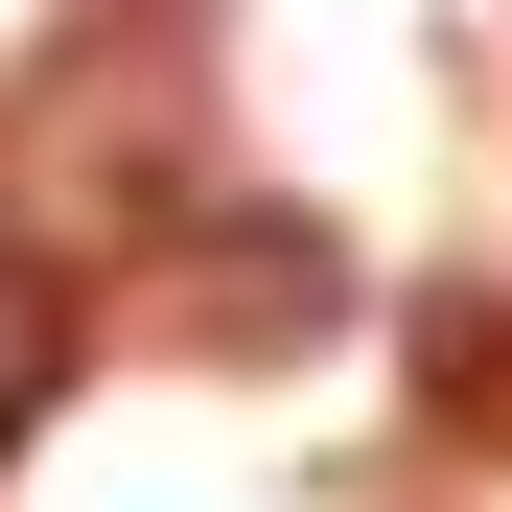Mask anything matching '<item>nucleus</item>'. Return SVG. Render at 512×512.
<instances>
[{"mask_svg": "<svg viewBox=\"0 0 512 512\" xmlns=\"http://www.w3.org/2000/svg\"><path fill=\"white\" fill-rule=\"evenodd\" d=\"M47 396H70V303L24 280V256H0V443H24V419H47Z\"/></svg>", "mask_w": 512, "mask_h": 512, "instance_id": "f257e3e1", "label": "nucleus"}]
</instances>
